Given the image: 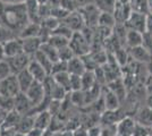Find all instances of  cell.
<instances>
[{
	"instance_id": "6da1fadb",
	"label": "cell",
	"mask_w": 152,
	"mask_h": 136,
	"mask_svg": "<svg viewBox=\"0 0 152 136\" xmlns=\"http://www.w3.org/2000/svg\"><path fill=\"white\" fill-rule=\"evenodd\" d=\"M1 23L9 27L19 36L23 28L30 23L25 4L22 5H6L1 15Z\"/></svg>"
},
{
	"instance_id": "7a4b0ae2",
	"label": "cell",
	"mask_w": 152,
	"mask_h": 136,
	"mask_svg": "<svg viewBox=\"0 0 152 136\" xmlns=\"http://www.w3.org/2000/svg\"><path fill=\"white\" fill-rule=\"evenodd\" d=\"M69 47L74 51L75 56H78V57L89 55L92 48L91 42L84 36L82 32H75L73 34L72 39L69 40Z\"/></svg>"
},
{
	"instance_id": "3957f363",
	"label": "cell",
	"mask_w": 152,
	"mask_h": 136,
	"mask_svg": "<svg viewBox=\"0 0 152 136\" xmlns=\"http://www.w3.org/2000/svg\"><path fill=\"white\" fill-rule=\"evenodd\" d=\"M43 86H45V95H47V97H49L50 100L64 101L67 97L68 92L58 84L57 82L55 81V78L52 77L51 75L48 76L47 79L43 82Z\"/></svg>"
},
{
	"instance_id": "277c9868",
	"label": "cell",
	"mask_w": 152,
	"mask_h": 136,
	"mask_svg": "<svg viewBox=\"0 0 152 136\" xmlns=\"http://www.w3.org/2000/svg\"><path fill=\"white\" fill-rule=\"evenodd\" d=\"M26 97H28V100L31 101V103L33 104V108L37 109V108H40L43 102H45L47 99L45 95V86H43V83H40V82H34L33 84L30 86V89L25 92ZM33 109V111H34Z\"/></svg>"
},
{
	"instance_id": "5b68a950",
	"label": "cell",
	"mask_w": 152,
	"mask_h": 136,
	"mask_svg": "<svg viewBox=\"0 0 152 136\" xmlns=\"http://www.w3.org/2000/svg\"><path fill=\"white\" fill-rule=\"evenodd\" d=\"M146 25H148V14L134 12V10L125 22L127 30H134L143 34L146 32Z\"/></svg>"
},
{
	"instance_id": "8992f818",
	"label": "cell",
	"mask_w": 152,
	"mask_h": 136,
	"mask_svg": "<svg viewBox=\"0 0 152 136\" xmlns=\"http://www.w3.org/2000/svg\"><path fill=\"white\" fill-rule=\"evenodd\" d=\"M78 10H80V13L82 15L86 27H90V28H95V27H98L99 17H100L101 12L99 10V8L95 6L94 4L83 7V8H80Z\"/></svg>"
},
{
	"instance_id": "52a82bcc",
	"label": "cell",
	"mask_w": 152,
	"mask_h": 136,
	"mask_svg": "<svg viewBox=\"0 0 152 136\" xmlns=\"http://www.w3.org/2000/svg\"><path fill=\"white\" fill-rule=\"evenodd\" d=\"M18 93H20V89H19L16 75L12 74L0 82V94L1 95L15 97Z\"/></svg>"
},
{
	"instance_id": "ba28073f",
	"label": "cell",
	"mask_w": 152,
	"mask_h": 136,
	"mask_svg": "<svg viewBox=\"0 0 152 136\" xmlns=\"http://www.w3.org/2000/svg\"><path fill=\"white\" fill-rule=\"evenodd\" d=\"M7 63L9 65V68L12 71V74L16 75L20 73L22 71L26 69L28 67V64L31 63L32 57L26 55V53H20V55H17L15 57H12V58H7Z\"/></svg>"
},
{
	"instance_id": "9c48e42d",
	"label": "cell",
	"mask_w": 152,
	"mask_h": 136,
	"mask_svg": "<svg viewBox=\"0 0 152 136\" xmlns=\"http://www.w3.org/2000/svg\"><path fill=\"white\" fill-rule=\"evenodd\" d=\"M61 23H64L65 25H67L73 32H82L85 27V23L83 20L82 15L80 13V10L77 9L75 12L69 13L63 20Z\"/></svg>"
},
{
	"instance_id": "30bf717a",
	"label": "cell",
	"mask_w": 152,
	"mask_h": 136,
	"mask_svg": "<svg viewBox=\"0 0 152 136\" xmlns=\"http://www.w3.org/2000/svg\"><path fill=\"white\" fill-rule=\"evenodd\" d=\"M33 104L26 97L25 93H18L16 97H14V110H16L22 116H25L28 113H32L33 111Z\"/></svg>"
},
{
	"instance_id": "8fae6325",
	"label": "cell",
	"mask_w": 152,
	"mask_h": 136,
	"mask_svg": "<svg viewBox=\"0 0 152 136\" xmlns=\"http://www.w3.org/2000/svg\"><path fill=\"white\" fill-rule=\"evenodd\" d=\"M136 126V121L133 117L126 116L116 125L117 136H132Z\"/></svg>"
},
{
	"instance_id": "7c38bea8",
	"label": "cell",
	"mask_w": 152,
	"mask_h": 136,
	"mask_svg": "<svg viewBox=\"0 0 152 136\" xmlns=\"http://www.w3.org/2000/svg\"><path fill=\"white\" fill-rule=\"evenodd\" d=\"M4 50H5V55H6V59L20 55L24 52L23 41L19 36H16L14 39L7 41L6 43H4Z\"/></svg>"
},
{
	"instance_id": "4fadbf2b",
	"label": "cell",
	"mask_w": 152,
	"mask_h": 136,
	"mask_svg": "<svg viewBox=\"0 0 152 136\" xmlns=\"http://www.w3.org/2000/svg\"><path fill=\"white\" fill-rule=\"evenodd\" d=\"M102 97L104 101L106 110H117L121 108V102L119 97L110 89H108L107 86H103V89H102Z\"/></svg>"
},
{
	"instance_id": "5bb4252c",
	"label": "cell",
	"mask_w": 152,
	"mask_h": 136,
	"mask_svg": "<svg viewBox=\"0 0 152 136\" xmlns=\"http://www.w3.org/2000/svg\"><path fill=\"white\" fill-rule=\"evenodd\" d=\"M128 51H129V57L133 59V60H135L136 63L146 65V64H149L152 60L151 53L148 51L143 45H140V47H136V48L128 49Z\"/></svg>"
},
{
	"instance_id": "9a60e30c",
	"label": "cell",
	"mask_w": 152,
	"mask_h": 136,
	"mask_svg": "<svg viewBox=\"0 0 152 136\" xmlns=\"http://www.w3.org/2000/svg\"><path fill=\"white\" fill-rule=\"evenodd\" d=\"M27 71H30V74L32 75V77L34 78L35 82H40V83H43L48 76H50L48 74V71H45L42 66L39 64L35 59L32 58L31 63L28 64L27 67Z\"/></svg>"
},
{
	"instance_id": "2e32d148",
	"label": "cell",
	"mask_w": 152,
	"mask_h": 136,
	"mask_svg": "<svg viewBox=\"0 0 152 136\" xmlns=\"http://www.w3.org/2000/svg\"><path fill=\"white\" fill-rule=\"evenodd\" d=\"M52 119H53V117L47 109L38 111V112H35V117H34V127L48 130L52 124Z\"/></svg>"
},
{
	"instance_id": "e0dca14e",
	"label": "cell",
	"mask_w": 152,
	"mask_h": 136,
	"mask_svg": "<svg viewBox=\"0 0 152 136\" xmlns=\"http://www.w3.org/2000/svg\"><path fill=\"white\" fill-rule=\"evenodd\" d=\"M22 41H23V50H24V53L31 56L32 58L41 49V45L43 43V41L41 40L40 36L25 38V39H22Z\"/></svg>"
},
{
	"instance_id": "ac0fdd59",
	"label": "cell",
	"mask_w": 152,
	"mask_h": 136,
	"mask_svg": "<svg viewBox=\"0 0 152 136\" xmlns=\"http://www.w3.org/2000/svg\"><path fill=\"white\" fill-rule=\"evenodd\" d=\"M135 121L142 126H145L148 128H152V109L148 105L140 107L135 115Z\"/></svg>"
},
{
	"instance_id": "d6986e66",
	"label": "cell",
	"mask_w": 152,
	"mask_h": 136,
	"mask_svg": "<svg viewBox=\"0 0 152 136\" xmlns=\"http://www.w3.org/2000/svg\"><path fill=\"white\" fill-rule=\"evenodd\" d=\"M67 71L70 75H80L82 76L83 74L86 71V67L84 64V60L82 57L75 56L67 61Z\"/></svg>"
},
{
	"instance_id": "ffe728a7",
	"label": "cell",
	"mask_w": 152,
	"mask_h": 136,
	"mask_svg": "<svg viewBox=\"0 0 152 136\" xmlns=\"http://www.w3.org/2000/svg\"><path fill=\"white\" fill-rule=\"evenodd\" d=\"M143 43V33H140L134 30H127L126 38H125V45L127 49H132L140 47Z\"/></svg>"
},
{
	"instance_id": "44dd1931",
	"label": "cell",
	"mask_w": 152,
	"mask_h": 136,
	"mask_svg": "<svg viewBox=\"0 0 152 136\" xmlns=\"http://www.w3.org/2000/svg\"><path fill=\"white\" fill-rule=\"evenodd\" d=\"M16 77H17V82H18L19 89H20L22 93H25L26 91L30 89V86L35 82L34 78L32 77V75L30 74V71H27V68L18 74H16Z\"/></svg>"
},
{
	"instance_id": "7402d4cb",
	"label": "cell",
	"mask_w": 152,
	"mask_h": 136,
	"mask_svg": "<svg viewBox=\"0 0 152 136\" xmlns=\"http://www.w3.org/2000/svg\"><path fill=\"white\" fill-rule=\"evenodd\" d=\"M34 117H35V113H28L25 116H22L18 125L16 127V130L18 133L27 134L32 128H34Z\"/></svg>"
},
{
	"instance_id": "603a6c76",
	"label": "cell",
	"mask_w": 152,
	"mask_h": 136,
	"mask_svg": "<svg viewBox=\"0 0 152 136\" xmlns=\"http://www.w3.org/2000/svg\"><path fill=\"white\" fill-rule=\"evenodd\" d=\"M42 32V27L41 24L38 23H32L30 22L27 25L23 28V31L19 34V38L25 39V38H34V36H41Z\"/></svg>"
},
{
	"instance_id": "cb8c5ba5",
	"label": "cell",
	"mask_w": 152,
	"mask_h": 136,
	"mask_svg": "<svg viewBox=\"0 0 152 136\" xmlns=\"http://www.w3.org/2000/svg\"><path fill=\"white\" fill-rule=\"evenodd\" d=\"M20 118H22V115L18 113L16 110L9 111L6 119H5V121L2 124V126H1V128H15L16 129Z\"/></svg>"
},
{
	"instance_id": "d4e9b609",
	"label": "cell",
	"mask_w": 152,
	"mask_h": 136,
	"mask_svg": "<svg viewBox=\"0 0 152 136\" xmlns=\"http://www.w3.org/2000/svg\"><path fill=\"white\" fill-rule=\"evenodd\" d=\"M51 76L55 78V81H56L63 89H65L68 93H70V74L68 71L57 73V74H53V75H51Z\"/></svg>"
},
{
	"instance_id": "484cf974",
	"label": "cell",
	"mask_w": 152,
	"mask_h": 136,
	"mask_svg": "<svg viewBox=\"0 0 152 136\" xmlns=\"http://www.w3.org/2000/svg\"><path fill=\"white\" fill-rule=\"evenodd\" d=\"M116 25H117V22H116V18H115L114 14H111V13H101L100 14L98 26L114 30V27Z\"/></svg>"
},
{
	"instance_id": "4316f807",
	"label": "cell",
	"mask_w": 152,
	"mask_h": 136,
	"mask_svg": "<svg viewBox=\"0 0 152 136\" xmlns=\"http://www.w3.org/2000/svg\"><path fill=\"white\" fill-rule=\"evenodd\" d=\"M33 59H35L39 64L42 66L45 71H48V74H49V75H51L52 67H53V63H52L50 59L45 56L43 52L41 51V50H39V51L37 52L34 56H33Z\"/></svg>"
},
{
	"instance_id": "83f0119b",
	"label": "cell",
	"mask_w": 152,
	"mask_h": 136,
	"mask_svg": "<svg viewBox=\"0 0 152 136\" xmlns=\"http://www.w3.org/2000/svg\"><path fill=\"white\" fill-rule=\"evenodd\" d=\"M96 83V77H95V73L93 71H86L82 75V85L83 91H88L92 89Z\"/></svg>"
},
{
	"instance_id": "f1b7e54d",
	"label": "cell",
	"mask_w": 152,
	"mask_h": 136,
	"mask_svg": "<svg viewBox=\"0 0 152 136\" xmlns=\"http://www.w3.org/2000/svg\"><path fill=\"white\" fill-rule=\"evenodd\" d=\"M41 51L45 53L48 58L50 59L51 61L55 64L59 60V53H58V49H56L55 47H52L50 43L48 42H43L41 45Z\"/></svg>"
},
{
	"instance_id": "f546056e",
	"label": "cell",
	"mask_w": 152,
	"mask_h": 136,
	"mask_svg": "<svg viewBox=\"0 0 152 136\" xmlns=\"http://www.w3.org/2000/svg\"><path fill=\"white\" fill-rule=\"evenodd\" d=\"M117 0H94V5L101 13H114Z\"/></svg>"
},
{
	"instance_id": "4dcf8cb0",
	"label": "cell",
	"mask_w": 152,
	"mask_h": 136,
	"mask_svg": "<svg viewBox=\"0 0 152 136\" xmlns=\"http://www.w3.org/2000/svg\"><path fill=\"white\" fill-rule=\"evenodd\" d=\"M47 42L50 43L52 47H55L58 50L69 44V40L66 39V38H63L60 35H57V34H51L50 36L48 38V40H47Z\"/></svg>"
},
{
	"instance_id": "1f68e13d",
	"label": "cell",
	"mask_w": 152,
	"mask_h": 136,
	"mask_svg": "<svg viewBox=\"0 0 152 136\" xmlns=\"http://www.w3.org/2000/svg\"><path fill=\"white\" fill-rule=\"evenodd\" d=\"M16 36H18L17 34L15 32H13L9 27H7L5 24H2V23H0V43H6L7 41H9V40L14 39V38H16Z\"/></svg>"
},
{
	"instance_id": "d6a6232c",
	"label": "cell",
	"mask_w": 152,
	"mask_h": 136,
	"mask_svg": "<svg viewBox=\"0 0 152 136\" xmlns=\"http://www.w3.org/2000/svg\"><path fill=\"white\" fill-rule=\"evenodd\" d=\"M74 33H75V32H73V31L70 30L68 26L65 25L64 23H61V22H60L59 26H58L57 28H56V30L52 32V34H57V35H60V36H63V38H66V39L70 40Z\"/></svg>"
},
{
	"instance_id": "836d02e7",
	"label": "cell",
	"mask_w": 152,
	"mask_h": 136,
	"mask_svg": "<svg viewBox=\"0 0 152 136\" xmlns=\"http://www.w3.org/2000/svg\"><path fill=\"white\" fill-rule=\"evenodd\" d=\"M129 4H131V7H132V9H133L134 12L148 14V4H146V0H129Z\"/></svg>"
},
{
	"instance_id": "e575fe53",
	"label": "cell",
	"mask_w": 152,
	"mask_h": 136,
	"mask_svg": "<svg viewBox=\"0 0 152 136\" xmlns=\"http://www.w3.org/2000/svg\"><path fill=\"white\" fill-rule=\"evenodd\" d=\"M58 53H59V60L66 61V63L69 61L73 57H75V53H74V51L70 49L69 44L66 45V47H64V48H61V49H59V50H58Z\"/></svg>"
},
{
	"instance_id": "d590c367",
	"label": "cell",
	"mask_w": 152,
	"mask_h": 136,
	"mask_svg": "<svg viewBox=\"0 0 152 136\" xmlns=\"http://www.w3.org/2000/svg\"><path fill=\"white\" fill-rule=\"evenodd\" d=\"M0 108L8 112L14 110V97H5L0 94Z\"/></svg>"
},
{
	"instance_id": "8d00e7d4",
	"label": "cell",
	"mask_w": 152,
	"mask_h": 136,
	"mask_svg": "<svg viewBox=\"0 0 152 136\" xmlns=\"http://www.w3.org/2000/svg\"><path fill=\"white\" fill-rule=\"evenodd\" d=\"M82 76L80 75H70V92L82 91Z\"/></svg>"
},
{
	"instance_id": "74e56055",
	"label": "cell",
	"mask_w": 152,
	"mask_h": 136,
	"mask_svg": "<svg viewBox=\"0 0 152 136\" xmlns=\"http://www.w3.org/2000/svg\"><path fill=\"white\" fill-rule=\"evenodd\" d=\"M9 75H12V71L9 68V65L7 63V60L0 61V82L7 78Z\"/></svg>"
},
{
	"instance_id": "f35d334b",
	"label": "cell",
	"mask_w": 152,
	"mask_h": 136,
	"mask_svg": "<svg viewBox=\"0 0 152 136\" xmlns=\"http://www.w3.org/2000/svg\"><path fill=\"white\" fill-rule=\"evenodd\" d=\"M150 129L151 128H148L145 126H142V125L136 123V126H135V129H134L132 136H149L150 135Z\"/></svg>"
},
{
	"instance_id": "ab89813d",
	"label": "cell",
	"mask_w": 152,
	"mask_h": 136,
	"mask_svg": "<svg viewBox=\"0 0 152 136\" xmlns=\"http://www.w3.org/2000/svg\"><path fill=\"white\" fill-rule=\"evenodd\" d=\"M61 71H67V63L66 61H61V60H58L57 63L53 64L51 75L57 74V73H61Z\"/></svg>"
},
{
	"instance_id": "60d3db41",
	"label": "cell",
	"mask_w": 152,
	"mask_h": 136,
	"mask_svg": "<svg viewBox=\"0 0 152 136\" xmlns=\"http://www.w3.org/2000/svg\"><path fill=\"white\" fill-rule=\"evenodd\" d=\"M142 45L151 53L152 56V35H150L149 33L146 32L144 33L143 34V43H142Z\"/></svg>"
},
{
	"instance_id": "b9f144b4",
	"label": "cell",
	"mask_w": 152,
	"mask_h": 136,
	"mask_svg": "<svg viewBox=\"0 0 152 136\" xmlns=\"http://www.w3.org/2000/svg\"><path fill=\"white\" fill-rule=\"evenodd\" d=\"M102 126L101 125H93L88 128V136H101Z\"/></svg>"
},
{
	"instance_id": "7bdbcfd3",
	"label": "cell",
	"mask_w": 152,
	"mask_h": 136,
	"mask_svg": "<svg viewBox=\"0 0 152 136\" xmlns=\"http://www.w3.org/2000/svg\"><path fill=\"white\" fill-rule=\"evenodd\" d=\"M143 84H144L146 95H152V75L149 74L146 76V78L144 79V82H143Z\"/></svg>"
},
{
	"instance_id": "ee69618b",
	"label": "cell",
	"mask_w": 152,
	"mask_h": 136,
	"mask_svg": "<svg viewBox=\"0 0 152 136\" xmlns=\"http://www.w3.org/2000/svg\"><path fill=\"white\" fill-rule=\"evenodd\" d=\"M74 136H88V128L84 126H78L77 128L73 130Z\"/></svg>"
},
{
	"instance_id": "f6af8a7d",
	"label": "cell",
	"mask_w": 152,
	"mask_h": 136,
	"mask_svg": "<svg viewBox=\"0 0 152 136\" xmlns=\"http://www.w3.org/2000/svg\"><path fill=\"white\" fill-rule=\"evenodd\" d=\"M16 134H17V130L15 128H1V132H0V136H16Z\"/></svg>"
},
{
	"instance_id": "bcb514c9",
	"label": "cell",
	"mask_w": 152,
	"mask_h": 136,
	"mask_svg": "<svg viewBox=\"0 0 152 136\" xmlns=\"http://www.w3.org/2000/svg\"><path fill=\"white\" fill-rule=\"evenodd\" d=\"M74 1H75L77 9H80V8H83V7L89 6V5L94 4V0H74Z\"/></svg>"
},
{
	"instance_id": "7dc6e473",
	"label": "cell",
	"mask_w": 152,
	"mask_h": 136,
	"mask_svg": "<svg viewBox=\"0 0 152 136\" xmlns=\"http://www.w3.org/2000/svg\"><path fill=\"white\" fill-rule=\"evenodd\" d=\"M45 132H47V130L40 129L38 127H34V128H32V129L27 133V135L28 136H45Z\"/></svg>"
},
{
	"instance_id": "c3c4849f",
	"label": "cell",
	"mask_w": 152,
	"mask_h": 136,
	"mask_svg": "<svg viewBox=\"0 0 152 136\" xmlns=\"http://www.w3.org/2000/svg\"><path fill=\"white\" fill-rule=\"evenodd\" d=\"M5 5H22L25 4L27 0H1Z\"/></svg>"
},
{
	"instance_id": "681fc988",
	"label": "cell",
	"mask_w": 152,
	"mask_h": 136,
	"mask_svg": "<svg viewBox=\"0 0 152 136\" xmlns=\"http://www.w3.org/2000/svg\"><path fill=\"white\" fill-rule=\"evenodd\" d=\"M7 115H8V111L4 110V109H1V108H0V127L2 126V124H4L5 119H6Z\"/></svg>"
},
{
	"instance_id": "f907efd6",
	"label": "cell",
	"mask_w": 152,
	"mask_h": 136,
	"mask_svg": "<svg viewBox=\"0 0 152 136\" xmlns=\"http://www.w3.org/2000/svg\"><path fill=\"white\" fill-rule=\"evenodd\" d=\"M6 60V55H5V50H4V44L0 43V61Z\"/></svg>"
},
{
	"instance_id": "816d5d0a",
	"label": "cell",
	"mask_w": 152,
	"mask_h": 136,
	"mask_svg": "<svg viewBox=\"0 0 152 136\" xmlns=\"http://www.w3.org/2000/svg\"><path fill=\"white\" fill-rule=\"evenodd\" d=\"M145 105H148L149 108L152 109V95H146V100H145Z\"/></svg>"
},
{
	"instance_id": "f5cc1de1",
	"label": "cell",
	"mask_w": 152,
	"mask_h": 136,
	"mask_svg": "<svg viewBox=\"0 0 152 136\" xmlns=\"http://www.w3.org/2000/svg\"><path fill=\"white\" fill-rule=\"evenodd\" d=\"M146 4H148V14L152 15V0H146Z\"/></svg>"
},
{
	"instance_id": "db71d44e",
	"label": "cell",
	"mask_w": 152,
	"mask_h": 136,
	"mask_svg": "<svg viewBox=\"0 0 152 136\" xmlns=\"http://www.w3.org/2000/svg\"><path fill=\"white\" fill-rule=\"evenodd\" d=\"M61 136H74L73 135V130L69 129H65L61 132Z\"/></svg>"
},
{
	"instance_id": "11a10c76",
	"label": "cell",
	"mask_w": 152,
	"mask_h": 136,
	"mask_svg": "<svg viewBox=\"0 0 152 136\" xmlns=\"http://www.w3.org/2000/svg\"><path fill=\"white\" fill-rule=\"evenodd\" d=\"M5 7H6V5L0 0V18H1V15H2V13H4V9H5Z\"/></svg>"
},
{
	"instance_id": "9f6ffc18",
	"label": "cell",
	"mask_w": 152,
	"mask_h": 136,
	"mask_svg": "<svg viewBox=\"0 0 152 136\" xmlns=\"http://www.w3.org/2000/svg\"><path fill=\"white\" fill-rule=\"evenodd\" d=\"M37 1H38L39 5H47L49 0H37Z\"/></svg>"
},
{
	"instance_id": "6f0895ef",
	"label": "cell",
	"mask_w": 152,
	"mask_h": 136,
	"mask_svg": "<svg viewBox=\"0 0 152 136\" xmlns=\"http://www.w3.org/2000/svg\"><path fill=\"white\" fill-rule=\"evenodd\" d=\"M16 136H28V135H27V134H23V133H18V132H17Z\"/></svg>"
},
{
	"instance_id": "680465c9",
	"label": "cell",
	"mask_w": 152,
	"mask_h": 136,
	"mask_svg": "<svg viewBox=\"0 0 152 136\" xmlns=\"http://www.w3.org/2000/svg\"><path fill=\"white\" fill-rule=\"evenodd\" d=\"M0 23H1V18H0Z\"/></svg>"
},
{
	"instance_id": "91938a15",
	"label": "cell",
	"mask_w": 152,
	"mask_h": 136,
	"mask_svg": "<svg viewBox=\"0 0 152 136\" xmlns=\"http://www.w3.org/2000/svg\"><path fill=\"white\" fill-rule=\"evenodd\" d=\"M0 132H1V128H0Z\"/></svg>"
}]
</instances>
